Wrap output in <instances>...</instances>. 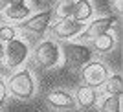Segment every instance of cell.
I'll return each mask as SVG.
<instances>
[{
    "mask_svg": "<svg viewBox=\"0 0 123 112\" xmlns=\"http://www.w3.org/2000/svg\"><path fill=\"white\" fill-rule=\"evenodd\" d=\"M33 57H35V62L41 68H53L61 61V48L53 41H42L37 44Z\"/></svg>",
    "mask_w": 123,
    "mask_h": 112,
    "instance_id": "cell-2",
    "label": "cell"
},
{
    "mask_svg": "<svg viewBox=\"0 0 123 112\" xmlns=\"http://www.w3.org/2000/svg\"><path fill=\"white\" fill-rule=\"evenodd\" d=\"M92 4L90 2H86V0H81V2H75V9H74V15H72V19L75 22H85V20H88L90 17H92Z\"/></svg>",
    "mask_w": 123,
    "mask_h": 112,
    "instance_id": "cell-12",
    "label": "cell"
},
{
    "mask_svg": "<svg viewBox=\"0 0 123 112\" xmlns=\"http://www.w3.org/2000/svg\"><path fill=\"white\" fill-rule=\"evenodd\" d=\"M62 55H64L66 64L72 68H83L92 61V50L88 46L77 44V42H68L62 46Z\"/></svg>",
    "mask_w": 123,
    "mask_h": 112,
    "instance_id": "cell-3",
    "label": "cell"
},
{
    "mask_svg": "<svg viewBox=\"0 0 123 112\" xmlns=\"http://www.w3.org/2000/svg\"><path fill=\"white\" fill-rule=\"evenodd\" d=\"M81 75L85 79V85L96 90L98 87H103L105 81L108 79V70L101 61H90L88 64L83 66Z\"/></svg>",
    "mask_w": 123,
    "mask_h": 112,
    "instance_id": "cell-4",
    "label": "cell"
},
{
    "mask_svg": "<svg viewBox=\"0 0 123 112\" xmlns=\"http://www.w3.org/2000/svg\"><path fill=\"white\" fill-rule=\"evenodd\" d=\"M74 99L81 108H92L98 101V92L86 85H81V87H77V97Z\"/></svg>",
    "mask_w": 123,
    "mask_h": 112,
    "instance_id": "cell-10",
    "label": "cell"
},
{
    "mask_svg": "<svg viewBox=\"0 0 123 112\" xmlns=\"http://www.w3.org/2000/svg\"><path fill=\"white\" fill-rule=\"evenodd\" d=\"M7 6H9V2H2V0H0V13H2V9H6Z\"/></svg>",
    "mask_w": 123,
    "mask_h": 112,
    "instance_id": "cell-19",
    "label": "cell"
},
{
    "mask_svg": "<svg viewBox=\"0 0 123 112\" xmlns=\"http://www.w3.org/2000/svg\"><path fill=\"white\" fill-rule=\"evenodd\" d=\"M74 9H75V2H72V0L59 2V4H57V7H55V15H57V19H59V20H61V19H72Z\"/></svg>",
    "mask_w": 123,
    "mask_h": 112,
    "instance_id": "cell-16",
    "label": "cell"
},
{
    "mask_svg": "<svg viewBox=\"0 0 123 112\" xmlns=\"http://www.w3.org/2000/svg\"><path fill=\"white\" fill-rule=\"evenodd\" d=\"M114 24H116V19H114V17H101L98 20H92V24H88L86 28L81 31V37L83 39L94 41V39H98V37H101V35H107Z\"/></svg>",
    "mask_w": 123,
    "mask_h": 112,
    "instance_id": "cell-7",
    "label": "cell"
},
{
    "mask_svg": "<svg viewBox=\"0 0 123 112\" xmlns=\"http://www.w3.org/2000/svg\"><path fill=\"white\" fill-rule=\"evenodd\" d=\"M4 61V50H0V62Z\"/></svg>",
    "mask_w": 123,
    "mask_h": 112,
    "instance_id": "cell-20",
    "label": "cell"
},
{
    "mask_svg": "<svg viewBox=\"0 0 123 112\" xmlns=\"http://www.w3.org/2000/svg\"><path fill=\"white\" fill-rule=\"evenodd\" d=\"M28 44L20 39H15V41H11L6 44L4 48V59H6V64L9 68H15L18 64L26 61V57H28Z\"/></svg>",
    "mask_w": 123,
    "mask_h": 112,
    "instance_id": "cell-5",
    "label": "cell"
},
{
    "mask_svg": "<svg viewBox=\"0 0 123 112\" xmlns=\"http://www.w3.org/2000/svg\"><path fill=\"white\" fill-rule=\"evenodd\" d=\"M46 101L51 107L57 108H74L75 107V99L72 94H68L66 90H53L46 96Z\"/></svg>",
    "mask_w": 123,
    "mask_h": 112,
    "instance_id": "cell-9",
    "label": "cell"
},
{
    "mask_svg": "<svg viewBox=\"0 0 123 112\" xmlns=\"http://www.w3.org/2000/svg\"><path fill=\"white\" fill-rule=\"evenodd\" d=\"M92 44H94V50L96 51H99V53H108V51H112V48H114V37L110 35V33H107V35H101V37H98V39H94Z\"/></svg>",
    "mask_w": 123,
    "mask_h": 112,
    "instance_id": "cell-13",
    "label": "cell"
},
{
    "mask_svg": "<svg viewBox=\"0 0 123 112\" xmlns=\"http://www.w3.org/2000/svg\"><path fill=\"white\" fill-rule=\"evenodd\" d=\"M51 22V11H41L37 15L30 17L28 20L22 22V28L31 33H44Z\"/></svg>",
    "mask_w": 123,
    "mask_h": 112,
    "instance_id": "cell-8",
    "label": "cell"
},
{
    "mask_svg": "<svg viewBox=\"0 0 123 112\" xmlns=\"http://www.w3.org/2000/svg\"><path fill=\"white\" fill-rule=\"evenodd\" d=\"M6 17L11 20H24L30 17V7L26 6V2H9V6L4 9Z\"/></svg>",
    "mask_w": 123,
    "mask_h": 112,
    "instance_id": "cell-11",
    "label": "cell"
},
{
    "mask_svg": "<svg viewBox=\"0 0 123 112\" xmlns=\"http://www.w3.org/2000/svg\"><path fill=\"white\" fill-rule=\"evenodd\" d=\"M121 96H108L99 103V112H119Z\"/></svg>",
    "mask_w": 123,
    "mask_h": 112,
    "instance_id": "cell-15",
    "label": "cell"
},
{
    "mask_svg": "<svg viewBox=\"0 0 123 112\" xmlns=\"http://www.w3.org/2000/svg\"><path fill=\"white\" fill-rule=\"evenodd\" d=\"M0 20H2V13H0Z\"/></svg>",
    "mask_w": 123,
    "mask_h": 112,
    "instance_id": "cell-21",
    "label": "cell"
},
{
    "mask_svg": "<svg viewBox=\"0 0 123 112\" xmlns=\"http://www.w3.org/2000/svg\"><path fill=\"white\" fill-rule=\"evenodd\" d=\"M15 39H17V30L13 26H7V24L0 26V42L2 44H7V42L15 41Z\"/></svg>",
    "mask_w": 123,
    "mask_h": 112,
    "instance_id": "cell-17",
    "label": "cell"
},
{
    "mask_svg": "<svg viewBox=\"0 0 123 112\" xmlns=\"http://www.w3.org/2000/svg\"><path fill=\"white\" fill-rule=\"evenodd\" d=\"M83 30H85V26L81 22H75L74 19H61L55 24H51V28H50L51 35L55 39H61V41H66V39H72V37L79 35Z\"/></svg>",
    "mask_w": 123,
    "mask_h": 112,
    "instance_id": "cell-6",
    "label": "cell"
},
{
    "mask_svg": "<svg viewBox=\"0 0 123 112\" xmlns=\"http://www.w3.org/2000/svg\"><path fill=\"white\" fill-rule=\"evenodd\" d=\"M121 88H123V81H121V75H119V74L108 75V79L105 81V90H107L110 96H119V94H121Z\"/></svg>",
    "mask_w": 123,
    "mask_h": 112,
    "instance_id": "cell-14",
    "label": "cell"
},
{
    "mask_svg": "<svg viewBox=\"0 0 123 112\" xmlns=\"http://www.w3.org/2000/svg\"><path fill=\"white\" fill-rule=\"evenodd\" d=\"M6 97H7V87H6V83L0 79V107L6 103Z\"/></svg>",
    "mask_w": 123,
    "mask_h": 112,
    "instance_id": "cell-18",
    "label": "cell"
},
{
    "mask_svg": "<svg viewBox=\"0 0 123 112\" xmlns=\"http://www.w3.org/2000/svg\"><path fill=\"white\" fill-rule=\"evenodd\" d=\"M7 94H13L18 99H30L35 92V81L30 70H18L7 81Z\"/></svg>",
    "mask_w": 123,
    "mask_h": 112,
    "instance_id": "cell-1",
    "label": "cell"
}]
</instances>
